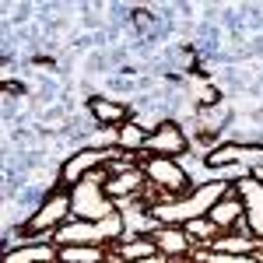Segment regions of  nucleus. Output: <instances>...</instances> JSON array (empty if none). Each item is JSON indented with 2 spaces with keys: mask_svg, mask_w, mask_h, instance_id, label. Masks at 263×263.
I'll list each match as a JSON object with an SVG mask.
<instances>
[{
  "mask_svg": "<svg viewBox=\"0 0 263 263\" xmlns=\"http://www.w3.org/2000/svg\"><path fill=\"white\" fill-rule=\"evenodd\" d=\"M144 190H147V176H144L141 165L123 168V172H105V179H102V193L116 203V207H120V203L137 200Z\"/></svg>",
  "mask_w": 263,
  "mask_h": 263,
  "instance_id": "nucleus-4",
  "label": "nucleus"
},
{
  "mask_svg": "<svg viewBox=\"0 0 263 263\" xmlns=\"http://www.w3.org/2000/svg\"><path fill=\"white\" fill-rule=\"evenodd\" d=\"M260 246L263 242L249 232V224H246V228H235V232H221L211 242V253H218V256H256Z\"/></svg>",
  "mask_w": 263,
  "mask_h": 263,
  "instance_id": "nucleus-9",
  "label": "nucleus"
},
{
  "mask_svg": "<svg viewBox=\"0 0 263 263\" xmlns=\"http://www.w3.org/2000/svg\"><path fill=\"white\" fill-rule=\"evenodd\" d=\"M155 242H158V253H162L168 263L193 260V253L200 249V246L186 235L182 224H158V228H155Z\"/></svg>",
  "mask_w": 263,
  "mask_h": 263,
  "instance_id": "nucleus-6",
  "label": "nucleus"
},
{
  "mask_svg": "<svg viewBox=\"0 0 263 263\" xmlns=\"http://www.w3.org/2000/svg\"><path fill=\"white\" fill-rule=\"evenodd\" d=\"M182 228H186V235H190L193 242L200 246V249H211V242H214V239L221 235V228L211 221L207 214H203V218H193V221H186Z\"/></svg>",
  "mask_w": 263,
  "mask_h": 263,
  "instance_id": "nucleus-14",
  "label": "nucleus"
},
{
  "mask_svg": "<svg viewBox=\"0 0 263 263\" xmlns=\"http://www.w3.org/2000/svg\"><path fill=\"white\" fill-rule=\"evenodd\" d=\"M88 109H91V116H95V123L102 130H120L123 123H130V109L116 99H105V95H91Z\"/></svg>",
  "mask_w": 263,
  "mask_h": 263,
  "instance_id": "nucleus-10",
  "label": "nucleus"
},
{
  "mask_svg": "<svg viewBox=\"0 0 263 263\" xmlns=\"http://www.w3.org/2000/svg\"><path fill=\"white\" fill-rule=\"evenodd\" d=\"M116 158H120L116 147H112V151H109V147H81V151H74V155L60 165V179H57V186L74 190V186L88 182L95 172H105Z\"/></svg>",
  "mask_w": 263,
  "mask_h": 263,
  "instance_id": "nucleus-2",
  "label": "nucleus"
},
{
  "mask_svg": "<svg viewBox=\"0 0 263 263\" xmlns=\"http://www.w3.org/2000/svg\"><path fill=\"white\" fill-rule=\"evenodd\" d=\"M190 151V137L176 120H162L151 137H147V151L144 155H158V158H182Z\"/></svg>",
  "mask_w": 263,
  "mask_h": 263,
  "instance_id": "nucleus-5",
  "label": "nucleus"
},
{
  "mask_svg": "<svg viewBox=\"0 0 263 263\" xmlns=\"http://www.w3.org/2000/svg\"><path fill=\"white\" fill-rule=\"evenodd\" d=\"M88 242H99V224L88 221V218H70L60 232L53 235V246H88Z\"/></svg>",
  "mask_w": 263,
  "mask_h": 263,
  "instance_id": "nucleus-11",
  "label": "nucleus"
},
{
  "mask_svg": "<svg viewBox=\"0 0 263 263\" xmlns=\"http://www.w3.org/2000/svg\"><path fill=\"white\" fill-rule=\"evenodd\" d=\"M211 221L218 224L221 232H235V228H246V218H249V207H246V197L232 186L228 193H224L221 200L211 207V214H207Z\"/></svg>",
  "mask_w": 263,
  "mask_h": 263,
  "instance_id": "nucleus-7",
  "label": "nucleus"
},
{
  "mask_svg": "<svg viewBox=\"0 0 263 263\" xmlns=\"http://www.w3.org/2000/svg\"><path fill=\"white\" fill-rule=\"evenodd\" d=\"M102 179H105V172H95L88 182H81V186H74V190H70V193H74V218L102 221L105 214H112V211H116V203L102 193Z\"/></svg>",
  "mask_w": 263,
  "mask_h": 263,
  "instance_id": "nucleus-3",
  "label": "nucleus"
},
{
  "mask_svg": "<svg viewBox=\"0 0 263 263\" xmlns=\"http://www.w3.org/2000/svg\"><path fill=\"white\" fill-rule=\"evenodd\" d=\"M105 249H109L112 263H137V260H147V256H158V242L147 232H134L123 242H112V246H105Z\"/></svg>",
  "mask_w": 263,
  "mask_h": 263,
  "instance_id": "nucleus-8",
  "label": "nucleus"
},
{
  "mask_svg": "<svg viewBox=\"0 0 263 263\" xmlns=\"http://www.w3.org/2000/svg\"><path fill=\"white\" fill-rule=\"evenodd\" d=\"M147 137H151V130L141 126L137 120L123 123L120 130H116V151L120 155H130V158H141L144 151H147Z\"/></svg>",
  "mask_w": 263,
  "mask_h": 263,
  "instance_id": "nucleus-12",
  "label": "nucleus"
},
{
  "mask_svg": "<svg viewBox=\"0 0 263 263\" xmlns=\"http://www.w3.org/2000/svg\"><path fill=\"white\" fill-rule=\"evenodd\" d=\"M70 218H74V193L63 190V186H53V190L46 193V200L35 207V214L21 221L18 239L21 242H53V235H57Z\"/></svg>",
  "mask_w": 263,
  "mask_h": 263,
  "instance_id": "nucleus-1",
  "label": "nucleus"
},
{
  "mask_svg": "<svg viewBox=\"0 0 263 263\" xmlns=\"http://www.w3.org/2000/svg\"><path fill=\"white\" fill-rule=\"evenodd\" d=\"M4 91H7V95H25V84H14V81H4Z\"/></svg>",
  "mask_w": 263,
  "mask_h": 263,
  "instance_id": "nucleus-15",
  "label": "nucleus"
},
{
  "mask_svg": "<svg viewBox=\"0 0 263 263\" xmlns=\"http://www.w3.org/2000/svg\"><path fill=\"white\" fill-rule=\"evenodd\" d=\"M57 253L53 242H21L4 253V263H57Z\"/></svg>",
  "mask_w": 263,
  "mask_h": 263,
  "instance_id": "nucleus-13",
  "label": "nucleus"
}]
</instances>
